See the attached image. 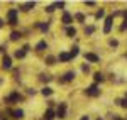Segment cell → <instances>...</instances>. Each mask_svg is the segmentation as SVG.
Here are the masks:
<instances>
[{"label": "cell", "instance_id": "obj_34", "mask_svg": "<svg viewBox=\"0 0 127 120\" xmlns=\"http://www.w3.org/2000/svg\"><path fill=\"white\" fill-rule=\"evenodd\" d=\"M0 27H3V20L0 19Z\"/></svg>", "mask_w": 127, "mask_h": 120}, {"label": "cell", "instance_id": "obj_14", "mask_svg": "<svg viewBox=\"0 0 127 120\" xmlns=\"http://www.w3.org/2000/svg\"><path fill=\"white\" fill-rule=\"evenodd\" d=\"M46 46H48V44H46V41H39V42H37V46H36V49H37V51H42Z\"/></svg>", "mask_w": 127, "mask_h": 120}, {"label": "cell", "instance_id": "obj_31", "mask_svg": "<svg viewBox=\"0 0 127 120\" xmlns=\"http://www.w3.org/2000/svg\"><path fill=\"white\" fill-rule=\"evenodd\" d=\"M41 80H42V81H49V80H51V76H48V74H46V76H41Z\"/></svg>", "mask_w": 127, "mask_h": 120}, {"label": "cell", "instance_id": "obj_12", "mask_svg": "<svg viewBox=\"0 0 127 120\" xmlns=\"http://www.w3.org/2000/svg\"><path fill=\"white\" fill-rule=\"evenodd\" d=\"M71 59V56H69L68 52H61L59 54V61H69Z\"/></svg>", "mask_w": 127, "mask_h": 120}, {"label": "cell", "instance_id": "obj_6", "mask_svg": "<svg viewBox=\"0 0 127 120\" xmlns=\"http://www.w3.org/2000/svg\"><path fill=\"white\" fill-rule=\"evenodd\" d=\"M85 59L90 61V63H98V56L93 52H85Z\"/></svg>", "mask_w": 127, "mask_h": 120}, {"label": "cell", "instance_id": "obj_4", "mask_svg": "<svg viewBox=\"0 0 127 120\" xmlns=\"http://www.w3.org/2000/svg\"><path fill=\"white\" fill-rule=\"evenodd\" d=\"M2 68L3 70H10L12 68V59H10L9 56H3L2 58Z\"/></svg>", "mask_w": 127, "mask_h": 120}, {"label": "cell", "instance_id": "obj_7", "mask_svg": "<svg viewBox=\"0 0 127 120\" xmlns=\"http://www.w3.org/2000/svg\"><path fill=\"white\" fill-rule=\"evenodd\" d=\"M27 49H29V46H24L20 51H15V58H19V59H22L24 56H26V52H27Z\"/></svg>", "mask_w": 127, "mask_h": 120}, {"label": "cell", "instance_id": "obj_23", "mask_svg": "<svg viewBox=\"0 0 127 120\" xmlns=\"http://www.w3.org/2000/svg\"><path fill=\"white\" fill-rule=\"evenodd\" d=\"M75 19L78 20V22H83V20H85V15H83V14H76V15H75Z\"/></svg>", "mask_w": 127, "mask_h": 120}, {"label": "cell", "instance_id": "obj_20", "mask_svg": "<svg viewBox=\"0 0 127 120\" xmlns=\"http://www.w3.org/2000/svg\"><path fill=\"white\" fill-rule=\"evenodd\" d=\"M93 78H95V83L103 81V74H102V73H95V76H93Z\"/></svg>", "mask_w": 127, "mask_h": 120}, {"label": "cell", "instance_id": "obj_13", "mask_svg": "<svg viewBox=\"0 0 127 120\" xmlns=\"http://www.w3.org/2000/svg\"><path fill=\"white\" fill-rule=\"evenodd\" d=\"M41 93H42V95H44V96H49V95H51V93H53V90H51V88H49V86H44V88H42V90H41Z\"/></svg>", "mask_w": 127, "mask_h": 120}, {"label": "cell", "instance_id": "obj_11", "mask_svg": "<svg viewBox=\"0 0 127 120\" xmlns=\"http://www.w3.org/2000/svg\"><path fill=\"white\" fill-rule=\"evenodd\" d=\"M44 119H46V120H53V119H54V112L51 110V108H49V110H46V113H44Z\"/></svg>", "mask_w": 127, "mask_h": 120}, {"label": "cell", "instance_id": "obj_8", "mask_svg": "<svg viewBox=\"0 0 127 120\" xmlns=\"http://www.w3.org/2000/svg\"><path fill=\"white\" fill-rule=\"evenodd\" d=\"M9 113H10V115H14V119H17V120L24 117V112H22V110H14V112L9 110Z\"/></svg>", "mask_w": 127, "mask_h": 120}, {"label": "cell", "instance_id": "obj_17", "mask_svg": "<svg viewBox=\"0 0 127 120\" xmlns=\"http://www.w3.org/2000/svg\"><path fill=\"white\" fill-rule=\"evenodd\" d=\"M78 48H76V46H75V48H71V52H69V56H71V58H76V56H78Z\"/></svg>", "mask_w": 127, "mask_h": 120}, {"label": "cell", "instance_id": "obj_9", "mask_svg": "<svg viewBox=\"0 0 127 120\" xmlns=\"http://www.w3.org/2000/svg\"><path fill=\"white\" fill-rule=\"evenodd\" d=\"M71 20H73V17L69 15L68 12H64V14H63V22H64V24L68 25V24H71Z\"/></svg>", "mask_w": 127, "mask_h": 120}, {"label": "cell", "instance_id": "obj_29", "mask_svg": "<svg viewBox=\"0 0 127 120\" xmlns=\"http://www.w3.org/2000/svg\"><path fill=\"white\" fill-rule=\"evenodd\" d=\"M56 9V7H54V5H48V7H46V10H48V12H53V10Z\"/></svg>", "mask_w": 127, "mask_h": 120}, {"label": "cell", "instance_id": "obj_21", "mask_svg": "<svg viewBox=\"0 0 127 120\" xmlns=\"http://www.w3.org/2000/svg\"><path fill=\"white\" fill-rule=\"evenodd\" d=\"M103 15H105V10H103V9H100V10L97 12V15H95V19H102Z\"/></svg>", "mask_w": 127, "mask_h": 120}, {"label": "cell", "instance_id": "obj_3", "mask_svg": "<svg viewBox=\"0 0 127 120\" xmlns=\"http://www.w3.org/2000/svg\"><path fill=\"white\" fill-rule=\"evenodd\" d=\"M56 115H58L59 119H64V117H66V103H59Z\"/></svg>", "mask_w": 127, "mask_h": 120}, {"label": "cell", "instance_id": "obj_18", "mask_svg": "<svg viewBox=\"0 0 127 120\" xmlns=\"http://www.w3.org/2000/svg\"><path fill=\"white\" fill-rule=\"evenodd\" d=\"M34 5H36L34 2H29V3H24V5H22V9H24V10H29V9H34Z\"/></svg>", "mask_w": 127, "mask_h": 120}, {"label": "cell", "instance_id": "obj_2", "mask_svg": "<svg viewBox=\"0 0 127 120\" xmlns=\"http://www.w3.org/2000/svg\"><path fill=\"white\" fill-rule=\"evenodd\" d=\"M85 93H87L88 96H98L100 95V90H98L97 85H92V86H88L87 90H85Z\"/></svg>", "mask_w": 127, "mask_h": 120}, {"label": "cell", "instance_id": "obj_24", "mask_svg": "<svg viewBox=\"0 0 127 120\" xmlns=\"http://www.w3.org/2000/svg\"><path fill=\"white\" fill-rule=\"evenodd\" d=\"M93 30H95V27H93V25H88L87 29H85V34H93Z\"/></svg>", "mask_w": 127, "mask_h": 120}, {"label": "cell", "instance_id": "obj_33", "mask_svg": "<svg viewBox=\"0 0 127 120\" xmlns=\"http://www.w3.org/2000/svg\"><path fill=\"white\" fill-rule=\"evenodd\" d=\"M80 120H90V119H88L87 115H85V117H81V119H80Z\"/></svg>", "mask_w": 127, "mask_h": 120}, {"label": "cell", "instance_id": "obj_28", "mask_svg": "<svg viewBox=\"0 0 127 120\" xmlns=\"http://www.w3.org/2000/svg\"><path fill=\"white\" fill-rule=\"evenodd\" d=\"M110 46H114V48H117V46H119V42H117L115 39H110Z\"/></svg>", "mask_w": 127, "mask_h": 120}, {"label": "cell", "instance_id": "obj_22", "mask_svg": "<svg viewBox=\"0 0 127 120\" xmlns=\"http://www.w3.org/2000/svg\"><path fill=\"white\" fill-rule=\"evenodd\" d=\"M37 27H41V30H44V32H46V30L49 29V24H37Z\"/></svg>", "mask_w": 127, "mask_h": 120}, {"label": "cell", "instance_id": "obj_27", "mask_svg": "<svg viewBox=\"0 0 127 120\" xmlns=\"http://www.w3.org/2000/svg\"><path fill=\"white\" fill-rule=\"evenodd\" d=\"M46 63H48V64H54V58H53V56H49L48 59H46Z\"/></svg>", "mask_w": 127, "mask_h": 120}, {"label": "cell", "instance_id": "obj_15", "mask_svg": "<svg viewBox=\"0 0 127 120\" xmlns=\"http://www.w3.org/2000/svg\"><path fill=\"white\" fill-rule=\"evenodd\" d=\"M20 36H22L20 32H12V34H10V41H17V39H20Z\"/></svg>", "mask_w": 127, "mask_h": 120}, {"label": "cell", "instance_id": "obj_19", "mask_svg": "<svg viewBox=\"0 0 127 120\" xmlns=\"http://www.w3.org/2000/svg\"><path fill=\"white\" fill-rule=\"evenodd\" d=\"M7 100H9V101H17V100H19V93H12Z\"/></svg>", "mask_w": 127, "mask_h": 120}, {"label": "cell", "instance_id": "obj_26", "mask_svg": "<svg viewBox=\"0 0 127 120\" xmlns=\"http://www.w3.org/2000/svg\"><path fill=\"white\" fill-rule=\"evenodd\" d=\"M54 7H56V9H63V7H64V2H56Z\"/></svg>", "mask_w": 127, "mask_h": 120}, {"label": "cell", "instance_id": "obj_30", "mask_svg": "<svg viewBox=\"0 0 127 120\" xmlns=\"http://www.w3.org/2000/svg\"><path fill=\"white\" fill-rule=\"evenodd\" d=\"M127 29V19L124 20V24H122V27H120V30H126Z\"/></svg>", "mask_w": 127, "mask_h": 120}, {"label": "cell", "instance_id": "obj_1", "mask_svg": "<svg viewBox=\"0 0 127 120\" xmlns=\"http://www.w3.org/2000/svg\"><path fill=\"white\" fill-rule=\"evenodd\" d=\"M17 14H19V10H17V9H10L9 10L7 15H9V24H10V25H15V24H17Z\"/></svg>", "mask_w": 127, "mask_h": 120}, {"label": "cell", "instance_id": "obj_16", "mask_svg": "<svg viewBox=\"0 0 127 120\" xmlns=\"http://www.w3.org/2000/svg\"><path fill=\"white\" fill-rule=\"evenodd\" d=\"M66 34H68L69 37H73V36L76 34V29H75V27H68V29H66Z\"/></svg>", "mask_w": 127, "mask_h": 120}, {"label": "cell", "instance_id": "obj_35", "mask_svg": "<svg viewBox=\"0 0 127 120\" xmlns=\"http://www.w3.org/2000/svg\"><path fill=\"white\" fill-rule=\"evenodd\" d=\"M114 120H124V119H119V117H114Z\"/></svg>", "mask_w": 127, "mask_h": 120}, {"label": "cell", "instance_id": "obj_5", "mask_svg": "<svg viewBox=\"0 0 127 120\" xmlns=\"http://www.w3.org/2000/svg\"><path fill=\"white\" fill-rule=\"evenodd\" d=\"M112 20H114V17H112V15L105 19V27H103V32H105V34H108V32H110V29H112Z\"/></svg>", "mask_w": 127, "mask_h": 120}, {"label": "cell", "instance_id": "obj_25", "mask_svg": "<svg viewBox=\"0 0 127 120\" xmlns=\"http://www.w3.org/2000/svg\"><path fill=\"white\" fill-rule=\"evenodd\" d=\"M119 103H120V107L127 108V96H126V98H122V100H119Z\"/></svg>", "mask_w": 127, "mask_h": 120}, {"label": "cell", "instance_id": "obj_32", "mask_svg": "<svg viewBox=\"0 0 127 120\" xmlns=\"http://www.w3.org/2000/svg\"><path fill=\"white\" fill-rule=\"evenodd\" d=\"M81 71H83V73H88V71H90V68H88L87 64H85V66H83V68H81Z\"/></svg>", "mask_w": 127, "mask_h": 120}, {"label": "cell", "instance_id": "obj_10", "mask_svg": "<svg viewBox=\"0 0 127 120\" xmlns=\"http://www.w3.org/2000/svg\"><path fill=\"white\" fill-rule=\"evenodd\" d=\"M73 78H75V73H73V71H68V73L64 74V78H63L61 81H71Z\"/></svg>", "mask_w": 127, "mask_h": 120}]
</instances>
